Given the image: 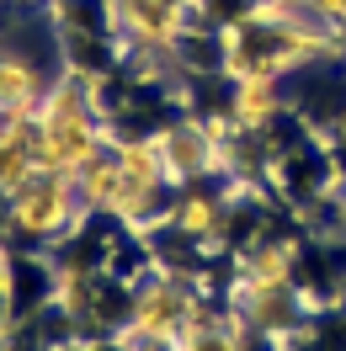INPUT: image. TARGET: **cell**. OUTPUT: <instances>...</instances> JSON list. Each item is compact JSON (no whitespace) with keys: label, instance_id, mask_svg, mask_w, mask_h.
<instances>
[{"label":"cell","instance_id":"6da1fadb","mask_svg":"<svg viewBox=\"0 0 346 351\" xmlns=\"http://www.w3.org/2000/svg\"><path fill=\"white\" fill-rule=\"evenodd\" d=\"M86 223H91V208L80 197V181L75 176L32 171L11 192H0V229L11 234V245L59 250L75 234H86Z\"/></svg>","mask_w":346,"mask_h":351},{"label":"cell","instance_id":"7a4b0ae2","mask_svg":"<svg viewBox=\"0 0 346 351\" xmlns=\"http://www.w3.org/2000/svg\"><path fill=\"white\" fill-rule=\"evenodd\" d=\"M203 304H208V293H197V282L181 271V266L150 261L139 277H128V304H123V325L117 330L176 341V335L203 314Z\"/></svg>","mask_w":346,"mask_h":351},{"label":"cell","instance_id":"3957f363","mask_svg":"<svg viewBox=\"0 0 346 351\" xmlns=\"http://www.w3.org/2000/svg\"><path fill=\"white\" fill-rule=\"evenodd\" d=\"M203 27V0H102V38L112 59L139 48H181Z\"/></svg>","mask_w":346,"mask_h":351},{"label":"cell","instance_id":"277c9868","mask_svg":"<svg viewBox=\"0 0 346 351\" xmlns=\"http://www.w3.org/2000/svg\"><path fill=\"white\" fill-rule=\"evenodd\" d=\"M48 75L32 53H22L16 43H0V117H16V112H38L48 90Z\"/></svg>","mask_w":346,"mask_h":351},{"label":"cell","instance_id":"5b68a950","mask_svg":"<svg viewBox=\"0 0 346 351\" xmlns=\"http://www.w3.org/2000/svg\"><path fill=\"white\" fill-rule=\"evenodd\" d=\"M314 5H320L325 16H330V22H336V27L346 32V0H314Z\"/></svg>","mask_w":346,"mask_h":351}]
</instances>
